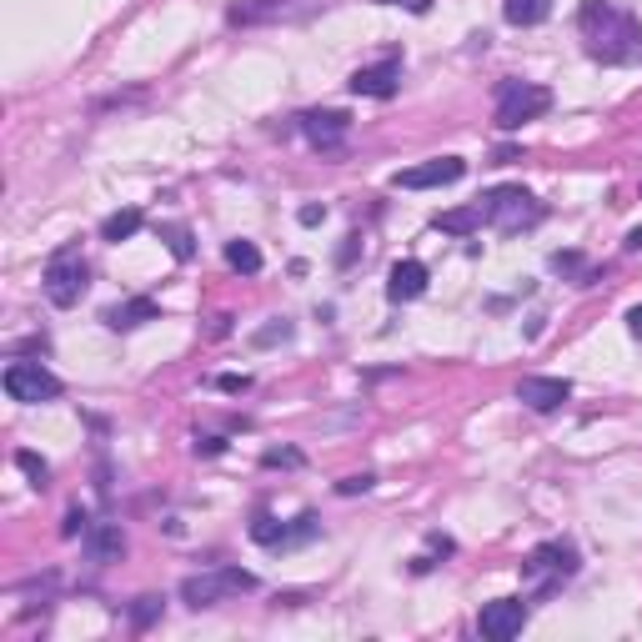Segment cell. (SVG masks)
Returning a JSON list of instances; mask_svg holds the SVG:
<instances>
[{"label": "cell", "instance_id": "29", "mask_svg": "<svg viewBox=\"0 0 642 642\" xmlns=\"http://www.w3.org/2000/svg\"><path fill=\"white\" fill-rule=\"evenodd\" d=\"M211 387H216V392H226V397H246L256 382H251L246 372H221V377H211Z\"/></svg>", "mask_w": 642, "mask_h": 642}, {"label": "cell", "instance_id": "34", "mask_svg": "<svg viewBox=\"0 0 642 642\" xmlns=\"http://www.w3.org/2000/svg\"><path fill=\"white\" fill-rule=\"evenodd\" d=\"M131 101H146V91L136 86V91H116V96H101V101H96V111H111V106H131Z\"/></svg>", "mask_w": 642, "mask_h": 642}, {"label": "cell", "instance_id": "30", "mask_svg": "<svg viewBox=\"0 0 642 642\" xmlns=\"http://www.w3.org/2000/svg\"><path fill=\"white\" fill-rule=\"evenodd\" d=\"M86 532H91V512H86V507H71V512L61 517V537L76 542V537H86Z\"/></svg>", "mask_w": 642, "mask_h": 642}, {"label": "cell", "instance_id": "26", "mask_svg": "<svg viewBox=\"0 0 642 642\" xmlns=\"http://www.w3.org/2000/svg\"><path fill=\"white\" fill-rule=\"evenodd\" d=\"M16 467L31 477V487H36V492H46V487H51V462H46V457H36L31 447H21V452H16Z\"/></svg>", "mask_w": 642, "mask_h": 642}, {"label": "cell", "instance_id": "7", "mask_svg": "<svg viewBox=\"0 0 642 642\" xmlns=\"http://www.w3.org/2000/svg\"><path fill=\"white\" fill-rule=\"evenodd\" d=\"M327 11V0H231L226 26L231 31H261V26H301Z\"/></svg>", "mask_w": 642, "mask_h": 642}, {"label": "cell", "instance_id": "33", "mask_svg": "<svg viewBox=\"0 0 642 642\" xmlns=\"http://www.w3.org/2000/svg\"><path fill=\"white\" fill-rule=\"evenodd\" d=\"M221 452H226L221 432H196V457H221Z\"/></svg>", "mask_w": 642, "mask_h": 642}, {"label": "cell", "instance_id": "11", "mask_svg": "<svg viewBox=\"0 0 642 642\" xmlns=\"http://www.w3.org/2000/svg\"><path fill=\"white\" fill-rule=\"evenodd\" d=\"M402 71H407V56H402V46H392L382 61L357 66V71L347 76V91H352V96H367V101H392V96L402 91Z\"/></svg>", "mask_w": 642, "mask_h": 642}, {"label": "cell", "instance_id": "14", "mask_svg": "<svg viewBox=\"0 0 642 642\" xmlns=\"http://www.w3.org/2000/svg\"><path fill=\"white\" fill-rule=\"evenodd\" d=\"M517 402L527 412H537V417H552V412H562L572 402V382L567 377H522L517 382Z\"/></svg>", "mask_w": 642, "mask_h": 642}, {"label": "cell", "instance_id": "21", "mask_svg": "<svg viewBox=\"0 0 642 642\" xmlns=\"http://www.w3.org/2000/svg\"><path fill=\"white\" fill-rule=\"evenodd\" d=\"M552 16V0H502V21L517 31H532Z\"/></svg>", "mask_w": 642, "mask_h": 642}, {"label": "cell", "instance_id": "25", "mask_svg": "<svg viewBox=\"0 0 642 642\" xmlns=\"http://www.w3.org/2000/svg\"><path fill=\"white\" fill-rule=\"evenodd\" d=\"M291 337H296V321H291V316H276V321H266L261 332H251V347L266 352V347H286Z\"/></svg>", "mask_w": 642, "mask_h": 642}, {"label": "cell", "instance_id": "24", "mask_svg": "<svg viewBox=\"0 0 642 642\" xmlns=\"http://www.w3.org/2000/svg\"><path fill=\"white\" fill-rule=\"evenodd\" d=\"M126 617H131V627H136V632H146V627H156V622L166 617V597L141 592V597H131V602H126Z\"/></svg>", "mask_w": 642, "mask_h": 642}, {"label": "cell", "instance_id": "9", "mask_svg": "<svg viewBox=\"0 0 642 642\" xmlns=\"http://www.w3.org/2000/svg\"><path fill=\"white\" fill-rule=\"evenodd\" d=\"M246 537H251L256 547H266V552H296V547H311V542L321 537V517H316V512H301V517L281 522V517H271L266 507H256Z\"/></svg>", "mask_w": 642, "mask_h": 642}, {"label": "cell", "instance_id": "1", "mask_svg": "<svg viewBox=\"0 0 642 642\" xmlns=\"http://www.w3.org/2000/svg\"><path fill=\"white\" fill-rule=\"evenodd\" d=\"M577 36H582L587 61L597 66H612V71L642 66V21L627 6H617V0H582Z\"/></svg>", "mask_w": 642, "mask_h": 642}, {"label": "cell", "instance_id": "2", "mask_svg": "<svg viewBox=\"0 0 642 642\" xmlns=\"http://www.w3.org/2000/svg\"><path fill=\"white\" fill-rule=\"evenodd\" d=\"M577 572H582V552H577V542H567V537H547V542H537V547L522 557V582L532 587V592H527L532 602L557 597Z\"/></svg>", "mask_w": 642, "mask_h": 642}, {"label": "cell", "instance_id": "19", "mask_svg": "<svg viewBox=\"0 0 642 642\" xmlns=\"http://www.w3.org/2000/svg\"><path fill=\"white\" fill-rule=\"evenodd\" d=\"M432 231H442V236H472V231H482V211H477V201H472V206L437 211V216H432Z\"/></svg>", "mask_w": 642, "mask_h": 642}, {"label": "cell", "instance_id": "40", "mask_svg": "<svg viewBox=\"0 0 642 642\" xmlns=\"http://www.w3.org/2000/svg\"><path fill=\"white\" fill-rule=\"evenodd\" d=\"M622 251H642V226H632V231L622 236Z\"/></svg>", "mask_w": 642, "mask_h": 642}, {"label": "cell", "instance_id": "20", "mask_svg": "<svg viewBox=\"0 0 642 642\" xmlns=\"http://www.w3.org/2000/svg\"><path fill=\"white\" fill-rule=\"evenodd\" d=\"M141 226H146V211H141V206H121V211H111V216L101 221V241L121 246V241H131Z\"/></svg>", "mask_w": 642, "mask_h": 642}, {"label": "cell", "instance_id": "32", "mask_svg": "<svg viewBox=\"0 0 642 642\" xmlns=\"http://www.w3.org/2000/svg\"><path fill=\"white\" fill-rule=\"evenodd\" d=\"M26 352L51 357V337H46V332H36V337H26V342H16V347H11V357H26Z\"/></svg>", "mask_w": 642, "mask_h": 642}, {"label": "cell", "instance_id": "8", "mask_svg": "<svg viewBox=\"0 0 642 642\" xmlns=\"http://www.w3.org/2000/svg\"><path fill=\"white\" fill-rule=\"evenodd\" d=\"M291 131H296L316 156H342L347 141H352V116L337 111V106H311V111H296V116H291Z\"/></svg>", "mask_w": 642, "mask_h": 642}, {"label": "cell", "instance_id": "41", "mask_svg": "<svg viewBox=\"0 0 642 642\" xmlns=\"http://www.w3.org/2000/svg\"><path fill=\"white\" fill-rule=\"evenodd\" d=\"M407 11H412V16H427V11H432V0H407Z\"/></svg>", "mask_w": 642, "mask_h": 642}, {"label": "cell", "instance_id": "4", "mask_svg": "<svg viewBox=\"0 0 642 642\" xmlns=\"http://www.w3.org/2000/svg\"><path fill=\"white\" fill-rule=\"evenodd\" d=\"M261 592V577L246 572V567H231V562H216V567H201L191 577H181L176 597L191 607V612H206V607H221L231 597H251Z\"/></svg>", "mask_w": 642, "mask_h": 642}, {"label": "cell", "instance_id": "23", "mask_svg": "<svg viewBox=\"0 0 642 642\" xmlns=\"http://www.w3.org/2000/svg\"><path fill=\"white\" fill-rule=\"evenodd\" d=\"M226 266H231V271H241V276H256V271L266 266V256H261V246H256V241L236 236V241H226Z\"/></svg>", "mask_w": 642, "mask_h": 642}, {"label": "cell", "instance_id": "18", "mask_svg": "<svg viewBox=\"0 0 642 642\" xmlns=\"http://www.w3.org/2000/svg\"><path fill=\"white\" fill-rule=\"evenodd\" d=\"M547 266H552L562 281H572V286H597V281H602V271H607V266H602V271H597V266H587V256H582V251H552V256H547Z\"/></svg>", "mask_w": 642, "mask_h": 642}, {"label": "cell", "instance_id": "3", "mask_svg": "<svg viewBox=\"0 0 642 642\" xmlns=\"http://www.w3.org/2000/svg\"><path fill=\"white\" fill-rule=\"evenodd\" d=\"M477 211H482V226H492L497 236H522V231H537L547 221V206L527 191V186H492L477 196Z\"/></svg>", "mask_w": 642, "mask_h": 642}, {"label": "cell", "instance_id": "37", "mask_svg": "<svg viewBox=\"0 0 642 642\" xmlns=\"http://www.w3.org/2000/svg\"><path fill=\"white\" fill-rule=\"evenodd\" d=\"M512 161H522V146H497L492 151V166H512Z\"/></svg>", "mask_w": 642, "mask_h": 642}, {"label": "cell", "instance_id": "17", "mask_svg": "<svg viewBox=\"0 0 642 642\" xmlns=\"http://www.w3.org/2000/svg\"><path fill=\"white\" fill-rule=\"evenodd\" d=\"M427 281H432L427 261L402 256V261H392V271H387V301H392V306H407V301L427 296Z\"/></svg>", "mask_w": 642, "mask_h": 642}, {"label": "cell", "instance_id": "15", "mask_svg": "<svg viewBox=\"0 0 642 642\" xmlns=\"http://www.w3.org/2000/svg\"><path fill=\"white\" fill-rule=\"evenodd\" d=\"M126 527L121 522H91V532L81 537V552H86V562L91 567H116L121 557H126Z\"/></svg>", "mask_w": 642, "mask_h": 642}, {"label": "cell", "instance_id": "42", "mask_svg": "<svg viewBox=\"0 0 642 642\" xmlns=\"http://www.w3.org/2000/svg\"><path fill=\"white\" fill-rule=\"evenodd\" d=\"M372 6H402V0H372Z\"/></svg>", "mask_w": 642, "mask_h": 642}, {"label": "cell", "instance_id": "13", "mask_svg": "<svg viewBox=\"0 0 642 642\" xmlns=\"http://www.w3.org/2000/svg\"><path fill=\"white\" fill-rule=\"evenodd\" d=\"M462 176H467V161H462V156H432V161H422V166L397 171L392 186H397V191H437V186H457Z\"/></svg>", "mask_w": 642, "mask_h": 642}, {"label": "cell", "instance_id": "28", "mask_svg": "<svg viewBox=\"0 0 642 642\" xmlns=\"http://www.w3.org/2000/svg\"><path fill=\"white\" fill-rule=\"evenodd\" d=\"M362 241H367L362 231H347V241L337 246V271H352V266L362 261Z\"/></svg>", "mask_w": 642, "mask_h": 642}, {"label": "cell", "instance_id": "39", "mask_svg": "<svg viewBox=\"0 0 642 642\" xmlns=\"http://www.w3.org/2000/svg\"><path fill=\"white\" fill-rule=\"evenodd\" d=\"M627 332H632V337H637V342H642V301H637V306H632V311H627Z\"/></svg>", "mask_w": 642, "mask_h": 642}, {"label": "cell", "instance_id": "6", "mask_svg": "<svg viewBox=\"0 0 642 642\" xmlns=\"http://www.w3.org/2000/svg\"><path fill=\"white\" fill-rule=\"evenodd\" d=\"M552 111V86H542V81H517V76H507V81H497V91H492V126L497 131H522L527 121H542Z\"/></svg>", "mask_w": 642, "mask_h": 642}, {"label": "cell", "instance_id": "16", "mask_svg": "<svg viewBox=\"0 0 642 642\" xmlns=\"http://www.w3.org/2000/svg\"><path fill=\"white\" fill-rule=\"evenodd\" d=\"M146 321H161V301L156 296H121L101 311V327L106 332H136Z\"/></svg>", "mask_w": 642, "mask_h": 642}, {"label": "cell", "instance_id": "38", "mask_svg": "<svg viewBox=\"0 0 642 642\" xmlns=\"http://www.w3.org/2000/svg\"><path fill=\"white\" fill-rule=\"evenodd\" d=\"M96 492L111 497V467H106V457H96Z\"/></svg>", "mask_w": 642, "mask_h": 642}, {"label": "cell", "instance_id": "31", "mask_svg": "<svg viewBox=\"0 0 642 642\" xmlns=\"http://www.w3.org/2000/svg\"><path fill=\"white\" fill-rule=\"evenodd\" d=\"M377 487V472H352L337 482V497H357V492H372Z\"/></svg>", "mask_w": 642, "mask_h": 642}, {"label": "cell", "instance_id": "22", "mask_svg": "<svg viewBox=\"0 0 642 642\" xmlns=\"http://www.w3.org/2000/svg\"><path fill=\"white\" fill-rule=\"evenodd\" d=\"M156 236L166 241V251H171L176 261H196V236H191V226H186V221H161V226H156Z\"/></svg>", "mask_w": 642, "mask_h": 642}, {"label": "cell", "instance_id": "5", "mask_svg": "<svg viewBox=\"0 0 642 642\" xmlns=\"http://www.w3.org/2000/svg\"><path fill=\"white\" fill-rule=\"evenodd\" d=\"M41 291H46V301H51L56 311L81 306V296L91 291V261H86L81 241H61V246L46 256V266H41Z\"/></svg>", "mask_w": 642, "mask_h": 642}, {"label": "cell", "instance_id": "36", "mask_svg": "<svg viewBox=\"0 0 642 642\" xmlns=\"http://www.w3.org/2000/svg\"><path fill=\"white\" fill-rule=\"evenodd\" d=\"M427 552H432V557H452V552H457V542H452V537H442V532H427Z\"/></svg>", "mask_w": 642, "mask_h": 642}, {"label": "cell", "instance_id": "35", "mask_svg": "<svg viewBox=\"0 0 642 642\" xmlns=\"http://www.w3.org/2000/svg\"><path fill=\"white\" fill-rule=\"evenodd\" d=\"M327 216H332V211H327V206H316V201H306V206L296 211V221H301V226H327Z\"/></svg>", "mask_w": 642, "mask_h": 642}, {"label": "cell", "instance_id": "10", "mask_svg": "<svg viewBox=\"0 0 642 642\" xmlns=\"http://www.w3.org/2000/svg\"><path fill=\"white\" fill-rule=\"evenodd\" d=\"M0 387H6V397L21 402V407H46L66 392V382L46 362H21V357H11V367L0 372Z\"/></svg>", "mask_w": 642, "mask_h": 642}, {"label": "cell", "instance_id": "12", "mask_svg": "<svg viewBox=\"0 0 642 642\" xmlns=\"http://www.w3.org/2000/svg\"><path fill=\"white\" fill-rule=\"evenodd\" d=\"M527 622H532V597H492L477 612V632L487 642H512V637H522Z\"/></svg>", "mask_w": 642, "mask_h": 642}, {"label": "cell", "instance_id": "27", "mask_svg": "<svg viewBox=\"0 0 642 642\" xmlns=\"http://www.w3.org/2000/svg\"><path fill=\"white\" fill-rule=\"evenodd\" d=\"M261 467L266 472H296V467H306V452H296V447H271V452H261Z\"/></svg>", "mask_w": 642, "mask_h": 642}]
</instances>
